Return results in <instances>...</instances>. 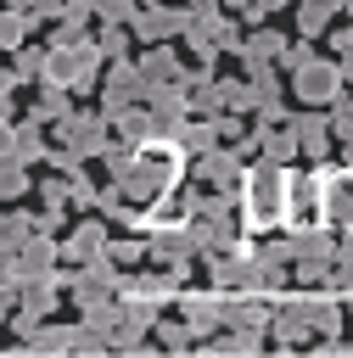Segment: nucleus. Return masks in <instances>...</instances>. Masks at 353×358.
I'll return each instance as SVG.
<instances>
[{
  "label": "nucleus",
  "instance_id": "f257e3e1",
  "mask_svg": "<svg viewBox=\"0 0 353 358\" xmlns=\"http://www.w3.org/2000/svg\"><path fill=\"white\" fill-rule=\"evenodd\" d=\"M247 207H252L258 224L286 218V173H280V168H258L252 185H247Z\"/></svg>",
  "mask_w": 353,
  "mask_h": 358
},
{
  "label": "nucleus",
  "instance_id": "f03ea898",
  "mask_svg": "<svg viewBox=\"0 0 353 358\" xmlns=\"http://www.w3.org/2000/svg\"><path fill=\"white\" fill-rule=\"evenodd\" d=\"M319 207H325L336 224H347V218H353V173H336V179H325V190H319Z\"/></svg>",
  "mask_w": 353,
  "mask_h": 358
}]
</instances>
